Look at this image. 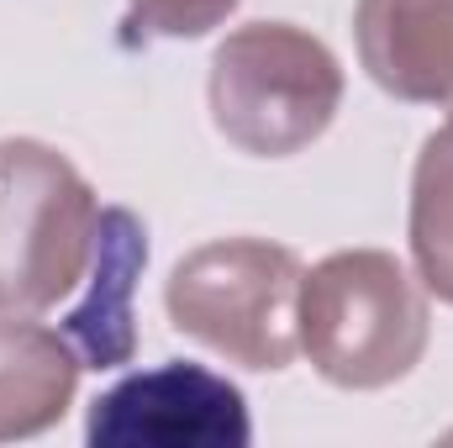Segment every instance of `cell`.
Segmentation results:
<instances>
[{
    "mask_svg": "<svg viewBox=\"0 0 453 448\" xmlns=\"http://www.w3.org/2000/svg\"><path fill=\"white\" fill-rule=\"evenodd\" d=\"M433 343L422 280L385 248H342L301 280V353L338 390L406 380Z\"/></svg>",
    "mask_w": 453,
    "mask_h": 448,
    "instance_id": "1",
    "label": "cell"
},
{
    "mask_svg": "<svg viewBox=\"0 0 453 448\" xmlns=\"http://www.w3.org/2000/svg\"><path fill=\"white\" fill-rule=\"evenodd\" d=\"M301 280L306 264L269 237H217L190 248L164 285V312L180 337L226 364L280 375L301 353Z\"/></svg>",
    "mask_w": 453,
    "mask_h": 448,
    "instance_id": "2",
    "label": "cell"
},
{
    "mask_svg": "<svg viewBox=\"0 0 453 448\" xmlns=\"http://www.w3.org/2000/svg\"><path fill=\"white\" fill-rule=\"evenodd\" d=\"M206 101L232 148L253 158H290L333 127L342 64L322 37L290 21H248L217 42Z\"/></svg>",
    "mask_w": 453,
    "mask_h": 448,
    "instance_id": "3",
    "label": "cell"
},
{
    "mask_svg": "<svg viewBox=\"0 0 453 448\" xmlns=\"http://www.w3.org/2000/svg\"><path fill=\"white\" fill-rule=\"evenodd\" d=\"M101 201L37 137H0V317H42L85 285Z\"/></svg>",
    "mask_w": 453,
    "mask_h": 448,
    "instance_id": "4",
    "label": "cell"
},
{
    "mask_svg": "<svg viewBox=\"0 0 453 448\" xmlns=\"http://www.w3.org/2000/svg\"><path fill=\"white\" fill-rule=\"evenodd\" d=\"M90 448H248L253 417L242 390L196 364V359H164L153 369H137L116 380L90 401L85 417Z\"/></svg>",
    "mask_w": 453,
    "mask_h": 448,
    "instance_id": "5",
    "label": "cell"
},
{
    "mask_svg": "<svg viewBox=\"0 0 453 448\" xmlns=\"http://www.w3.org/2000/svg\"><path fill=\"white\" fill-rule=\"evenodd\" d=\"M353 42L385 96L453 112V0H358Z\"/></svg>",
    "mask_w": 453,
    "mask_h": 448,
    "instance_id": "6",
    "label": "cell"
},
{
    "mask_svg": "<svg viewBox=\"0 0 453 448\" xmlns=\"http://www.w3.org/2000/svg\"><path fill=\"white\" fill-rule=\"evenodd\" d=\"M148 269V227L127 206H101L85 296L58 333L74 343L85 369H121L137 359V280Z\"/></svg>",
    "mask_w": 453,
    "mask_h": 448,
    "instance_id": "7",
    "label": "cell"
},
{
    "mask_svg": "<svg viewBox=\"0 0 453 448\" xmlns=\"http://www.w3.org/2000/svg\"><path fill=\"white\" fill-rule=\"evenodd\" d=\"M80 353L58 328L0 317V444L37 438L64 422L80 390Z\"/></svg>",
    "mask_w": 453,
    "mask_h": 448,
    "instance_id": "8",
    "label": "cell"
},
{
    "mask_svg": "<svg viewBox=\"0 0 453 448\" xmlns=\"http://www.w3.org/2000/svg\"><path fill=\"white\" fill-rule=\"evenodd\" d=\"M406 237H411L422 290L453 306V116L438 132H427V143L417 153Z\"/></svg>",
    "mask_w": 453,
    "mask_h": 448,
    "instance_id": "9",
    "label": "cell"
},
{
    "mask_svg": "<svg viewBox=\"0 0 453 448\" xmlns=\"http://www.w3.org/2000/svg\"><path fill=\"white\" fill-rule=\"evenodd\" d=\"M242 0H127V32L132 37H206L217 32Z\"/></svg>",
    "mask_w": 453,
    "mask_h": 448,
    "instance_id": "10",
    "label": "cell"
}]
</instances>
